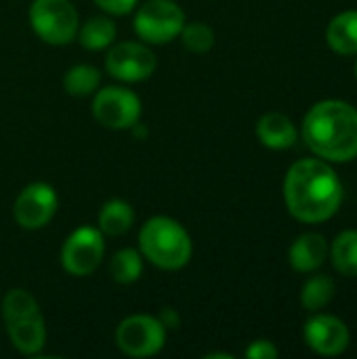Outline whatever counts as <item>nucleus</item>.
Here are the masks:
<instances>
[{"instance_id":"f257e3e1","label":"nucleus","mask_w":357,"mask_h":359,"mask_svg":"<svg viewBox=\"0 0 357 359\" xmlns=\"http://www.w3.org/2000/svg\"><path fill=\"white\" fill-rule=\"evenodd\" d=\"M288 212L303 223H322L337 215L343 202V185L330 164L309 158L290 166L284 181Z\"/></svg>"},{"instance_id":"f03ea898","label":"nucleus","mask_w":357,"mask_h":359,"mask_svg":"<svg viewBox=\"0 0 357 359\" xmlns=\"http://www.w3.org/2000/svg\"><path fill=\"white\" fill-rule=\"evenodd\" d=\"M307 147L328 162L357 158V109L345 101H320L303 120Z\"/></svg>"},{"instance_id":"7ed1b4c3","label":"nucleus","mask_w":357,"mask_h":359,"mask_svg":"<svg viewBox=\"0 0 357 359\" xmlns=\"http://www.w3.org/2000/svg\"><path fill=\"white\" fill-rule=\"evenodd\" d=\"M139 252L164 271L183 269L191 261L194 244L187 229L170 217H151L141 225Z\"/></svg>"},{"instance_id":"20e7f679","label":"nucleus","mask_w":357,"mask_h":359,"mask_svg":"<svg viewBox=\"0 0 357 359\" xmlns=\"http://www.w3.org/2000/svg\"><path fill=\"white\" fill-rule=\"evenodd\" d=\"M29 25L42 42L65 46L76 40L80 19L69 0H34L29 6Z\"/></svg>"},{"instance_id":"39448f33","label":"nucleus","mask_w":357,"mask_h":359,"mask_svg":"<svg viewBox=\"0 0 357 359\" xmlns=\"http://www.w3.org/2000/svg\"><path fill=\"white\" fill-rule=\"evenodd\" d=\"M185 13L175 0H147L133 19L135 34L147 44H166L179 38Z\"/></svg>"},{"instance_id":"423d86ee","label":"nucleus","mask_w":357,"mask_h":359,"mask_svg":"<svg viewBox=\"0 0 357 359\" xmlns=\"http://www.w3.org/2000/svg\"><path fill=\"white\" fill-rule=\"evenodd\" d=\"M166 345V328L158 316H130L116 328V347L128 358H154Z\"/></svg>"},{"instance_id":"0eeeda50","label":"nucleus","mask_w":357,"mask_h":359,"mask_svg":"<svg viewBox=\"0 0 357 359\" xmlns=\"http://www.w3.org/2000/svg\"><path fill=\"white\" fill-rule=\"evenodd\" d=\"M103 255L105 242L101 229L82 225L65 238L61 248V267L74 278H86L99 269Z\"/></svg>"},{"instance_id":"6e6552de","label":"nucleus","mask_w":357,"mask_h":359,"mask_svg":"<svg viewBox=\"0 0 357 359\" xmlns=\"http://www.w3.org/2000/svg\"><path fill=\"white\" fill-rule=\"evenodd\" d=\"M93 116L112 130H128L141 120V99L126 86H105L93 97Z\"/></svg>"},{"instance_id":"1a4fd4ad","label":"nucleus","mask_w":357,"mask_h":359,"mask_svg":"<svg viewBox=\"0 0 357 359\" xmlns=\"http://www.w3.org/2000/svg\"><path fill=\"white\" fill-rule=\"evenodd\" d=\"M156 55L143 42H118L112 44L105 57V69L120 82H143L156 72Z\"/></svg>"},{"instance_id":"9d476101","label":"nucleus","mask_w":357,"mask_h":359,"mask_svg":"<svg viewBox=\"0 0 357 359\" xmlns=\"http://www.w3.org/2000/svg\"><path fill=\"white\" fill-rule=\"evenodd\" d=\"M59 200L55 187L48 183L36 181L23 187L13 204V219L21 229H42L46 227L55 212H57Z\"/></svg>"},{"instance_id":"9b49d317","label":"nucleus","mask_w":357,"mask_h":359,"mask_svg":"<svg viewBox=\"0 0 357 359\" xmlns=\"http://www.w3.org/2000/svg\"><path fill=\"white\" fill-rule=\"evenodd\" d=\"M305 341L320 355H341L349 347V328L335 316H314L305 324Z\"/></svg>"},{"instance_id":"f8f14e48","label":"nucleus","mask_w":357,"mask_h":359,"mask_svg":"<svg viewBox=\"0 0 357 359\" xmlns=\"http://www.w3.org/2000/svg\"><path fill=\"white\" fill-rule=\"evenodd\" d=\"M6 326V334L8 341L13 343V347L23 353V355H38L44 349L46 343V326H44V318L42 313L4 324Z\"/></svg>"},{"instance_id":"ddd939ff","label":"nucleus","mask_w":357,"mask_h":359,"mask_svg":"<svg viewBox=\"0 0 357 359\" xmlns=\"http://www.w3.org/2000/svg\"><path fill=\"white\" fill-rule=\"evenodd\" d=\"M326 257H328V242L320 233H305V236H301L290 246V252H288L292 269L301 271V273L316 271L318 267L324 265Z\"/></svg>"},{"instance_id":"4468645a","label":"nucleus","mask_w":357,"mask_h":359,"mask_svg":"<svg viewBox=\"0 0 357 359\" xmlns=\"http://www.w3.org/2000/svg\"><path fill=\"white\" fill-rule=\"evenodd\" d=\"M257 137L269 149H288L297 141V128L288 116L271 111L257 122Z\"/></svg>"},{"instance_id":"2eb2a0df","label":"nucleus","mask_w":357,"mask_h":359,"mask_svg":"<svg viewBox=\"0 0 357 359\" xmlns=\"http://www.w3.org/2000/svg\"><path fill=\"white\" fill-rule=\"evenodd\" d=\"M326 42L332 50L341 55H356L357 53V11H345L337 15L328 29Z\"/></svg>"},{"instance_id":"dca6fc26","label":"nucleus","mask_w":357,"mask_h":359,"mask_svg":"<svg viewBox=\"0 0 357 359\" xmlns=\"http://www.w3.org/2000/svg\"><path fill=\"white\" fill-rule=\"evenodd\" d=\"M135 223V210L128 202L124 200H109L101 206L99 217H97V227L101 229L103 236H124L130 231Z\"/></svg>"},{"instance_id":"f3484780","label":"nucleus","mask_w":357,"mask_h":359,"mask_svg":"<svg viewBox=\"0 0 357 359\" xmlns=\"http://www.w3.org/2000/svg\"><path fill=\"white\" fill-rule=\"evenodd\" d=\"M116 34H118V27L114 19L99 15V17H90L84 25H80L76 38L80 46L86 50H103L114 44Z\"/></svg>"},{"instance_id":"a211bd4d","label":"nucleus","mask_w":357,"mask_h":359,"mask_svg":"<svg viewBox=\"0 0 357 359\" xmlns=\"http://www.w3.org/2000/svg\"><path fill=\"white\" fill-rule=\"evenodd\" d=\"M101 86V72L95 65L80 63L65 72L63 76V88L72 97H90Z\"/></svg>"},{"instance_id":"6ab92c4d","label":"nucleus","mask_w":357,"mask_h":359,"mask_svg":"<svg viewBox=\"0 0 357 359\" xmlns=\"http://www.w3.org/2000/svg\"><path fill=\"white\" fill-rule=\"evenodd\" d=\"M143 273V255L137 248H122L109 261V276L116 284H135Z\"/></svg>"},{"instance_id":"aec40b11","label":"nucleus","mask_w":357,"mask_h":359,"mask_svg":"<svg viewBox=\"0 0 357 359\" xmlns=\"http://www.w3.org/2000/svg\"><path fill=\"white\" fill-rule=\"evenodd\" d=\"M330 250V257H332V263L337 267V271L345 278H357V231L356 229H349V231H343L335 242H332V248Z\"/></svg>"},{"instance_id":"412c9836","label":"nucleus","mask_w":357,"mask_h":359,"mask_svg":"<svg viewBox=\"0 0 357 359\" xmlns=\"http://www.w3.org/2000/svg\"><path fill=\"white\" fill-rule=\"evenodd\" d=\"M0 313H2L4 324H11V322H17V320H23V318L40 313V305H38V301L27 290L13 288V290H8L4 294Z\"/></svg>"},{"instance_id":"4be33fe9","label":"nucleus","mask_w":357,"mask_h":359,"mask_svg":"<svg viewBox=\"0 0 357 359\" xmlns=\"http://www.w3.org/2000/svg\"><path fill=\"white\" fill-rule=\"evenodd\" d=\"M332 297H335V280L328 276H314L303 286L301 303L307 311H320L332 301Z\"/></svg>"},{"instance_id":"5701e85b","label":"nucleus","mask_w":357,"mask_h":359,"mask_svg":"<svg viewBox=\"0 0 357 359\" xmlns=\"http://www.w3.org/2000/svg\"><path fill=\"white\" fill-rule=\"evenodd\" d=\"M183 46L189 50V53H196V55H204L213 48L215 44V32L208 23L204 21H191L183 25L181 34H179Z\"/></svg>"},{"instance_id":"b1692460","label":"nucleus","mask_w":357,"mask_h":359,"mask_svg":"<svg viewBox=\"0 0 357 359\" xmlns=\"http://www.w3.org/2000/svg\"><path fill=\"white\" fill-rule=\"evenodd\" d=\"M248 359H276L278 358V349L271 341H255L250 343V347L244 353Z\"/></svg>"},{"instance_id":"393cba45","label":"nucleus","mask_w":357,"mask_h":359,"mask_svg":"<svg viewBox=\"0 0 357 359\" xmlns=\"http://www.w3.org/2000/svg\"><path fill=\"white\" fill-rule=\"evenodd\" d=\"M93 2L109 15H128L137 6V0H93Z\"/></svg>"},{"instance_id":"a878e982","label":"nucleus","mask_w":357,"mask_h":359,"mask_svg":"<svg viewBox=\"0 0 357 359\" xmlns=\"http://www.w3.org/2000/svg\"><path fill=\"white\" fill-rule=\"evenodd\" d=\"M158 320L162 322V326L168 330H177L179 328V324H181V318H179V313H177V309H173V307H164L162 311H160V316H158Z\"/></svg>"},{"instance_id":"bb28decb","label":"nucleus","mask_w":357,"mask_h":359,"mask_svg":"<svg viewBox=\"0 0 357 359\" xmlns=\"http://www.w3.org/2000/svg\"><path fill=\"white\" fill-rule=\"evenodd\" d=\"M356 76H357V63H356Z\"/></svg>"}]
</instances>
